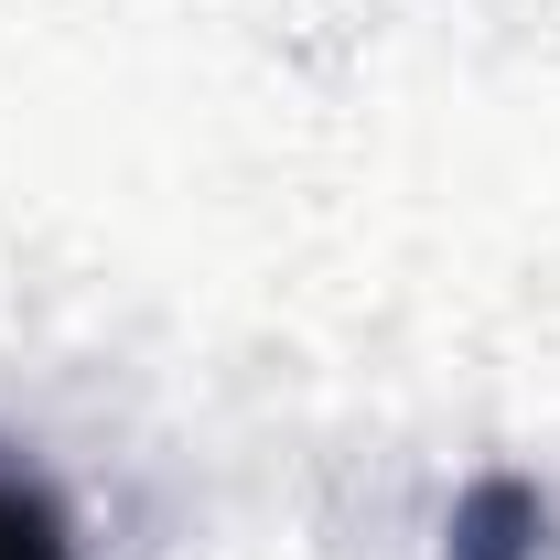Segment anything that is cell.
I'll return each instance as SVG.
<instances>
[{
    "label": "cell",
    "instance_id": "obj_1",
    "mask_svg": "<svg viewBox=\"0 0 560 560\" xmlns=\"http://www.w3.org/2000/svg\"><path fill=\"white\" fill-rule=\"evenodd\" d=\"M0 560H75V528H66V495L44 486L11 442H0Z\"/></svg>",
    "mask_w": 560,
    "mask_h": 560
}]
</instances>
